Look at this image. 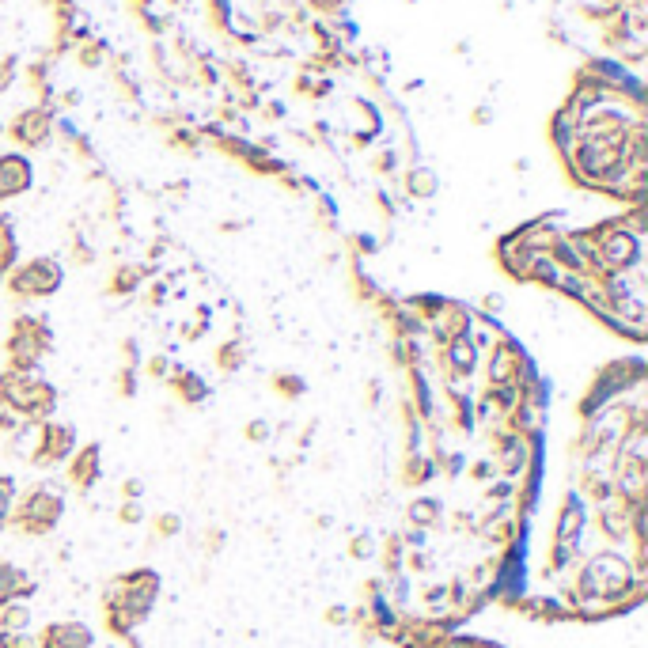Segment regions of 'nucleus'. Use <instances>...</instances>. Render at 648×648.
Listing matches in <instances>:
<instances>
[{"instance_id":"nucleus-11","label":"nucleus","mask_w":648,"mask_h":648,"mask_svg":"<svg viewBox=\"0 0 648 648\" xmlns=\"http://www.w3.org/2000/svg\"><path fill=\"white\" fill-rule=\"evenodd\" d=\"M584 527H588V508H584V501L576 493H569L565 504H561L558 531H554V565H565V561L573 558Z\"/></svg>"},{"instance_id":"nucleus-1","label":"nucleus","mask_w":648,"mask_h":648,"mask_svg":"<svg viewBox=\"0 0 648 648\" xmlns=\"http://www.w3.org/2000/svg\"><path fill=\"white\" fill-rule=\"evenodd\" d=\"M160 599V576L152 569H137L114 580V588L107 592V622L114 633H129L133 626H141L152 614Z\"/></svg>"},{"instance_id":"nucleus-20","label":"nucleus","mask_w":648,"mask_h":648,"mask_svg":"<svg viewBox=\"0 0 648 648\" xmlns=\"http://www.w3.org/2000/svg\"><path fill=\"white\" fill-rule=\"evenodd\" d=\"M432 474H436L432 455H421V451H410V455H406V463H402V482H406V486H425Z\"/></svg>"},{"instance_id":"nucleus-37","label":"nucleus","mask_w":648,"mask_h":648,"mask_svg":"<svg viewBox=\"0 0 648 648\" xmlns=\"http://www.w3.org/2000/svg\"><path fill=\"white\" fill-rule=\"evenodd\" d=\"M122 493H126V497H141V482H126Z\"/></svg>"},{"instance_id":"nucleus-19","label":"nucleus","mask_w":648,"mask_h":648,"mask_svg":"<svg viewBox=\"0 0 648 648\" xmlns=\"http://www.w3.org/2000/svg\"><path fill=\"white\" fill-rule=\"evenodd\" d=\"M171 391L186 402V406H201L205 398H209V383L198 376V372H190V368H179L175 376H171Z\"/></svg>"},{"instance_id":"nucleus-33","label":"nucleus","mask_w":648,"mask_h":648,"mask_svg":"<svg viewBox=\"0 0 648 648\" xmlns=\"http://www.w3.org/2000/svg\"><path fill=\"white\" fill-rule=\"evenodd\" d=\"M16 421H19V417L12 414L4 402H0V432H12V429H16Z\"/></svg>"},{"instance_id":"nucleus-38","label":"nucleus","mask_w":648,"mask_h":648,"mask_svg":"<svg viewBox=\"0 0 648 648\" xmlns=\"http://www.w3.org/2000/svg\"><path fill=\"white\" fill-rule=\"evenodd\" d=\"M0 648H8V641H4V633H0Z\"/></svg>"},{"instance_id":"nucleus-15","label":"nucleus","mask_w":648,"mask_h":648,"mask_svg":"<svg viewBox=\"0 0 648 648\" xmlns=\"http://www.w3.org/2000/svg\"><path fill=\"white\" fill-rule=\"evenodd\" d=\"M91 645H95V633L84 622H50L35 641V648H91Z\"/></svg>"},{"instance_id":"nucleus-26","label":"nucleus","mask_w":648,"mask_h":648,"mask_svg":"<svg viewBox=\"0 0 648 648\" xmlns=\"http://www.w3.org/2000/svg\"><path fill=\"white\" fill-rule=\"evenodd\" d=\"M436 520H440V501L421 497V501L410 504V523H414V527H432Z\"/></svg>"},{"instance_id":"nucleus-5","label":"nucleus","mask_w":648,"mask_h":648,"mask_svg":"<svg viewBox=\"0 0 648 648\" xmlns=\"http://www.w3.org/2000/svg\"><path fill=\"white\" fill-rule=\"evenodd\" d=\"M645 360H611V364H603L599 368V376H595V383L588 387V395L580 398V406H576V414L580 417H595L603 406H611L614 398L630 395L633 387H641L645 383Z\"/></svg>"},{"instance_id":"nucleus-4","label":"nucleus","mask_w":648,"mask_h":648,"mask_svg":"<svg viewBox=\"0 0 648 648\" xmlns=\"http://www.w3.org/2000/svg\"><path fill=\"white\" fill-rule=\"evenodd\" d=\"M4 353H8V368L12 372H38L42 357L54 353V330L42 315L19 311L12 319V330L4 338Z\"/></svg>"},{"instance_id":"nucleus-36","label":"nucleus","mask_w":648,"mask_h":648,"mask_svg":"<svg viewBox=\"0 0 648 648\" xmlns=\"http://www.w3.org/2000/svg\"><path fill=\"white\" fill-rule=\"evenodd\" d=\"M470 474H474V478H489V474H493V463H478V467H470Z\"/></svg>"},{"instance_id":"nucleus-22","label":"nucleus","mask_w":648,"mask_h":648,"mask_svg":"<svg viewBox=\"0 0 648 648\" xmlns=\"http://www.w3.org/2000/svg\"><path fill=\"white\" fill-rule=\"evenodd\" d=\"M444 395H448V406H451V425H455V429H463V432L474 429V410H470L467 395H459L455 387H448Z\"/></svg>"},{"instance_id":"nucleus-27","label":"nucleus","mask_w":648,"mask_h":648,"mask_svg":"<svg viewBox=\"0 0 648 648\" xmlns=\"http://www.w3.org/2000/svg\"><path fill=\"white\" fill-rule=\"evenodd\" d=\"M406 190H410L414 198H432V194H436V175L425 171V167H417V171L406 175Z\"/></svg>"},{"instance_id":"nucleus-10","label":"nucleus","mask_w":648,"mask_h":648,"mask_svg":"<svg viewBox=\"0 0 648 648\" xmlns=\"http://www.w3.org/2000/svg\"><path fill=\"white\" fill-rule=\"evenodd\" d=\"M72 451H76V432L61 421H38V440H35V451H31V463L35 467H57L65 463Z\"/></svg>"},{"instance_id":"nucleus-7","label":"nucleus","mask_w":648,"mask_h":648,"mask_svg":"<svg viewBox=\"0 0 648 648\" xmlns=\"http://www.w3.org/2000/svg\"><path fill=\"white\" fill-rule=\"evenodd\" d=\"M626 592H641V584H637V576L626 561L618 558V554H599L584 565V573H580V599H603V603H618Z\"/></svg>"},{"instance_id":"nucleus-9","label":"nucleus","mask_w":648,"mask_h":648,"mask_svg":"<svg viewBox=\"0 0 648 648\" xmlns=\"http://www.w3.org/2000/svg\"><path fill=\"white\" fill-rule=\"evenodd\" d=\"M531 372H535L531 360L512 338H501L493 345V353H489V387H520Z\"/></svg>"},{"instance_id":"nucleus-18","label":"nucleus","mask_w":648,"mask_h":648,"mask_svg":"<svg viewBox=\"0 0 648 648\" xmlns=\"http://www.w3.org/2000/svg\"><path fill=\"white\" fill-rule=\"evenodd\" d=\"M12 137H16L19 144H42L46 137H50V114L42 107H35V110H23L16 122H12Z\"/></svg>"},{"instance_id":"nucleus-25","label":"nucleus","mask_w":648,"mask_h":648,"mask_svg":"<svg viewBox=\"0 0 648 648\" xmlns=\"http://www.w3.org/2000/svg\"><path fill=\"white\" fill-rule=\"evenodd\" d=\"M16 254H19L16 232H12V224L0 216V277H4V273H12V266H16Z\"/></svg>"},{"instance_id":"nucleus-32","label":"nucleus","mask_w":648,"mask_h":648,"mask_svg":"<svg viewBox=\"0 0 648 648\" xmlns=\"http://www.w3.org/2000/svg\"><path fill=\"white\" fill-rule=\"evenodd\" d=\"M118 520H122V523H137V520H141V504H137V501L122 504V512H118Z\"/></svg>"},{"instance_id":"nucleus-30","label":"nucleus","mask_w":648,"mask_h":648,"mask_svg":"<svg viewBox=\"0 0 648 648\" xmlns=\"http://www.w3.org/2000/svg\"><path fill=\"white\" fill-rule=\"evenodd\" d=\"M118 395L122 398L137 395V368H126V364H122V372H118Z\"/></svg>"},{"instance_id":"nucleus-29","label":"nucleus","mask_w":648,"mask_h":648,"mask_svg":"<svg viewBox=\"0 0 648 648\" xmlns=\"http://www.w3.org/2000/svg\"><path fill=\"white\" fill-rule=\"evenodd\" d=\"M273 391L281 398H300L307 391V383L300 376H285V372H281V376H273Z\"/></svg>"},{"instance_id":"nucleus-6","label":"nucleus","mask_w":648,"mask_h":648,"mask_svg":"<svg viewBox=\"0 0 648 648\" xmlns=\"http://www.w3.org/2000/svg\"><path fill=\"white\" fill-rule=\"evenodd\" d=\"M61 516H65V493L42 482V486H31L16 504H12L8 523L19 527L23 535L42 539V535H50L57 523H61Z\"/></svg>"},{"instance_id":"nucleus-34","label":"nucleus","mask_w":648,"mask_h":648,"mask_svg":"<svg viewBox=\"0 0 648 648\" xmlns=\"http://www.w3.org/2000/svg\"><path fill=\"white\" fill-rule=\"evenodd\" d=\"M148 376H156V379L167 376V357H152V360H148Z\"/></svg>"},{"instance_id":"nucleus-2","label":"nucleus","mask_w":648,"mask_h":648,"mask_svg":"<svg viewBox=\"0 0 648 648\" xmlns=\"http://www.w3.org/2000/svg\"><path fill=\"white\" fill-rule=\"evenodd\" d=\"M0 402L16 417L38 425V421H50L54 417L57 387L46 383V379H38L35 372H12V368H4L0 372Z\"/></svg>"},{"instance_id":"nucleus-23","label":"nucleus","mask_w":648,"mask_h":648,"mask_svg":"<svg viewBox=\"0 0 648 648\" xmlns=\"http://www.w3.org/2000/svg\"><path fill=\"white\" fill-rule=\"evenodd\" d=\"M27 626H31V607H23V603L0 607V633H23Z\"/></svg>"},{"instance_id":"nucleus-14","label":"nucleus","mask_w":648,"mask_h":648,"mask_svg":"<svg viewBox=\"0 0 648 648\" xmlns=\"http://www.w3.org/2000/svg\"><path fill=\"white\" fill-rule=\"evenodd\" d=\"M31 182H35V171H31L27 156H19V152L0 156V201L27 194V190H31Z\"/></svg>"},{"instance_id":"nucleus-31","label":"nucleus","mask_w":648,"mask_h":648,"mask_svg":"<svg viewBox=\"0 0 648 648\" xmlns=\"http://www.w3.org/2000/svg\"><path fill=\"white\" fill-rule=\"evenodd\" d=\"M247 440H254V444L270 440V429H266V421H251V425H247Z\"/></svg>"},{"instance_id":"nucleus-28","label":"nucleus","mask_w":648,"mask_h":648,"mask_svg":"<svg viewBox=\"0 0 648 648\" xmlns=\"http://www.w3.org/2000/svg\"><path fill=\"white\" fill-rule=\"evenodd\" d=\"M12 504H16V478L12 474H0V531L8 527Z\"/></svg>"},{"instance_id":"nucleus-24","label":"nucleus","mask_w":648,"mask_h":648,"mask_svg":"<svg viewBox=\"0 0 648 648\" xmlns=\"http://www.w3.org/2000/svg\"><path fill=\"white\" fill-rule=\"evenodd\" d=\"M216 360H220V372H239L243 360H247V342L243 338H232L216 349Z\"/></svg>"},{"instance_id":"nucleus-13","label":"nucleus","mask_w":648,"mask_h":648,"mask_svg":"<svg viewBox=\"0 0 648 648\" xmlns=\"http://www.w3.org/2000/svg\"><path fill=\"white\" fill-rule=\"evenodd\" d=\"M99 474H103V451H99V444H84L80 451L69 455V486L76 493H91V486L99 482Z\"/></svg>"},{"instance_id":"nucleus-21","label":"nucleus","mask_w":648,"mask_h":648,"mask_svg":"<svg viewBox=\"0 0 648 648\" xmlns=\"http://www.w3.org/2000/svg\"><path fill=\"white\" fill-rule=\"evenodd\" d=\"M141 277H144V273L137 270V266H118V270H114V277H110L107 292H110V296H133V292L141 288Z\"/></svg>"},{"instance_id":"nucleus-16","label":"nucleus","mask_w":648,"mask_h":648,"mask_svg":"<svg viewBox=\"0 0 648 648\" xmlns=\"http://www.w3.org/2000/svg\"><path fill=\"white\" fill-rule=\"evenodd\" d=\"M440 357L448 364V379H470L474 376V368H478V345L463 334V338H451V342L440 349Z\"/></svg>"},{"instance_id":"nucleus-35","label":"nucleus","mask_w":648,"mask_h":648,"mask_svg":"<svg viewBox=\"0 0 648 648\" xmlns=\"http://www.w3.org/2000/svg\"><path fill=\"white\" fill-rule=\"evenodd\" d=\"M156 531H160V535H175V531H179V520H175V516H163V520H156Z\"/></svg>"},{"instance_id":"nucleus-12","label":"nucleus","mask_w":648,"mask_h":648,"mask_svg":"<svg viewBox=\"0 0 648 648\" xmlns=\"http://www.w3.org/2000/svg\"><path fill=\"white\" fill-rule=\"evenodd\" d=\"M429 330H432V338H436V345L444 349L451 338H463V334H470V307L459 304V300H444V304H440V311L432 315Z\"/></svg>"},{"instance_id":"nucleus-8","label":"nucleus","mask_w":648,"mask_h":648,"mask_svg":"<svg viewBox=\"0 0 648 648\" xmlns=\"http://www.w3.org/2000/svg\"><path fill=\"white\" fill-rule=\"evenodd\" d=\"M65 285V270L57 258H31L23 266H12L8 273V292L16 300H46Z\"/></svg>"},{"instance_id":"nucleus-3","label":"nucleus","mask_w":648,"mask_h":648,"mask_svg":"<svg viewBox=\"0 0 648 648\" xmlns=\"http://www.w3.org/2000/svg\"><path fill=\"white\" fill-rule=\"evenodd\" d=\"M584 235V243L592 247L595 262H599V270L611 273V277H622V273H630L641 266V235H633L622 220H607V224H599L592 232H580Z\"/></svg>"},{"instance_id":"nucleus-17","label":"nucleus","mask_w":648,"mask_h":648,"mask_svg":"<svg viewBox=\"0 0 648 648\" xmlns=\"http://www.w3.org/2000/svg\"><path fill=\"white\" fill-rule=\"evenodd\" d=\"M31 592H35V580L23 573L19 565H12V561H0V607L19 603V599H27Z\"/></svg>"}]
</instances>
